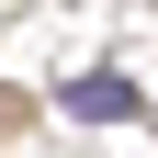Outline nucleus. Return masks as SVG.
<instances>
[{
  "instance_id": "1",
  "label": "nucleus",
  "mask_w": 158,
  "mask_h": 158,
  "mask_svg": "<svg viewBox=\"0 0 158 158\" xmlns=\"http://www.w3.org/2000/svg\"><path fill=\"white\" fill-rule=\"evenodd\" d=\"M68 113L79 124H147V90L124 68H90V79H68Z\"/></svg>"
}]
</instances>
